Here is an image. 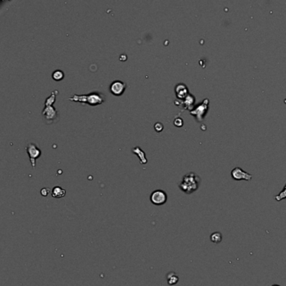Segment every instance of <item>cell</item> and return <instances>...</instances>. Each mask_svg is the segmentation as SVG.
Returning a JSON list of instances; mask_svg holds the SVG:
<instances>
[{"instance_id": "6da1fadb", "label": "cell", "mask_w": 286, "mask_h": 286, "mask_svg": "<svg viewBox=\"0 0 286 286\" xmlns=\"http://www.w3.org/2000/svg\"><path fill=\"white\" fill-rule=\"evenodd\" d=\"M201 183V178L194 172L185 174L180 182L179 188L185 194H191L198 190Z\"/></svg>"}, {"instance_id": "7a4b0ae2", "label": "cell", "mask_w": 286, "mask_h": 286, "mask_svg": "<svg viewBox=\"0 0 286 286\" xmlns=\"http://www.w3.org/2000/svg\"><path fill=\"white\" fill-rule=\"evenodd\" d=\"M69 100L73 102H81L90 106H96L103 103L105 101V96L102 93L99 92H91L87 95H72L69 97Z\"/></svg>"}, {"instance_id": "3957f363", "label": "cell", "mask_w": 286, "mask_h": 286, "mask_svg": "<svg viewBox=\"0 0 286 286\" xmlns=\"http://www.w3.org/2000/svg\"><path fill=\"white\" fill-rule=\"evenodd\" d=\"M209 100L208 98H205L201 103L198 104L190 112V115L194 116L197 122H201L203 118L206 117V112L208 111Z\"/></svg>"}, {"instance_id": "277c9868", "label": "cell", "mask_w": 286, "mask_h": 286, "mask_svg": "<svg viewBox=\"0 0 286 286\" xmlns=\"http://www.w3.org/2000/svg\"><path fill=\"white\" fill-rule=\"evenodd\" d=\"M25 150H26L27 154L30 157L31 165H32L33 168H35L36 160L41 156V150L34 143H29L25 147Z\"/></svg>"}, {"instance_id": "5b68a950", "label": "cell", "mask_w": 286, "mask_h": 286, "mask_svg": "<svg viewBox=\"0 0 286 286\" xmlns=\"http://www.w3.org/2000/svg\"><path fill=\"white\" fill-rule=\"evenodd\" d=\"M150 199L151 203L155 206H162L167 201L168 196L165 190H155L151 193Z\"/></svg>"}, {"instance_id": "8992f818", "label": "cell", "mask_w": 286, "mask_h": 286, "mask_svg": "<svg viewBox=\"0 0 286 286\" xmlns=\"http://www.w3.org/2000/svg\"><path fill=\"white\" fill-rule=\"evenodd\" d=\"M41 114L44 119L46 120V123L48 124L53 123L54 121H56L58 118V112L53 106H47V107H44Z\"/></svg>"}, {"instance_id": "52a82bcc", "label": "cell", "mask_w": 286, "mask_h": 286, "mask_svg": "<svg viewBox=\"0 0 286 286\" xmlns=\"http://www.w3.org/2000/svg\"><path fill=\"white\" fill-rule=\"evenodd\" d=\"M127 87V83L120 80L113 81L110 85V92L114 96H121L123 95Z\"/></svg>"}, {"instance_id": "ba28073f", "label": "cell", "mask_w": 286, "mask_h": 286, "mask_svg": "<svg viewBox=\"0 0 286 286\" xmlns=\"http://www.w3.org/2000/svg\"><path fill=\"white\" fill-rule=\"evenodd\" d=\"M231 175L235 180H250L252 179V175L243 170L240 167H235L231 171Z\"/></svg>"}, {"instance_id": "9c48e42d", "label": "cell", "mask_w": 286, "mask_h": 286, "mask_svg": "<svg viewBox=\"0 0 286 286\" xmlns=\"http://www.w3.org/2000/svg\"><path fill=\"white\" fill-rule=\"evenodd\" d=\"M175 92L176 95L177 99H179L180 101L184 100L186 96L189 95V90H188L187 86L184 84V83H179L175 86Z\"/></svg>"}, {"instance_id": "30bf717a", "label": "cell", "mask_w": 286, "mask_h": 286, "mask_svg": "<svg viewBox=\"0 0 286 286\" xmlns=\"http://www.w3.org/2000/svg\"><path fill=\"white\" fill-rule=\"evenodd\" d=\"M180 102H181V104L184 106L185 109L190 110V111L195 107V106H194V104H195V96H193L192 94L190 93L184 99V100L180 101Z\"/></svg>"}, {"instance_id": "8fae6325", "label": "cell", "mask_w": 286, "mask_h": 286, "mask_svg": "<svg viewBox=\"0 0 286 286\" xmlns=\"http://www.w3.org/2000/svg\"><path fill=\"white\" fill-rule=\"evenodd\" d=\"M51 195H52V197L54 198L64 197L65 195H66V190H64V189L61 187V186H55V187L52 189Z\"/></svg>"}, {"instance_id": "7c38bea8", "label": "cell", "mask_w": 286, "mask_h": 286, "mask_svg": "<svg viewBox=\"0 0 286 286\" xmlns=\"http://www.w3.org/2000/svg\"><path fill=\"white\" fill-rule=\"evenodd\" d=\"M166 279H167V283H168L169 285H174V284L178 283V281H179V277L173 271L167 274Z\"/></svg>"}, {"instance_id": "4fadbf2b", "label": "cell", "mask_w": 286, "mask_h": 286, "mask_svg": "<svg viewBox=\"0 0 286 286\" xmlns=\"http://www.w3.org/2000/svg\"><path fill=\"white\" fill-rule=\"evenodd\" d=\"M132 152L135 153L138 156H139V158H140V163L141 164H146L147 163V160L145 158V155L144 151L140 149L139 147H134L133 150H132Z\"/></svg>"}, {"instance_id": "5bb4252c", "label": "cell", "mask_w": 286, "mask_h": 286, "mask_svg": "<svg viewBox=\"0 0 286 286\" xmlns=\"http://www.w3.org/2000/svg\"><path fill=\"white\" fill-rule=\"evenodd\" d=\"M211 241L213 243V244H220L222 240V233H219V232H216V233H212L211 235Z\"/></svg>"}, {"instance_id": "9a60e30c", "label": "cell", "mask_w": 286, "mask_h": 286, "mask_svg": "<svg viewBox=\"0 0 286 286\" xmlns=\"http://www.w3.org/2000/svg\"><path fill=\"white\" fill-rule=\"evenodd\" d=\"M65 76L64 72H62V70H56L55 72H52V78L56 81H62Z\"/></svg>"}, {"instance_id": "2e32d148", "label": "cell", "mask_w": 286, "mask_h": 286, "mask_svg": "<svg viewBox=\"0 0 286 286\" xmlns=\"http://www.w3.org/2000/svg\"><path fill=\"white\" fill-rule=\"evenodd\" d=\"M58 91H52L51 92V95L49 97H47L46 100V103H45V107H47V106H52L54 104V102L56 101V94Z\"/></svg>"}, {"instance_id": "e0dca14e", "label": "cell", "mask_w": 286, "mask_h": 286, "mask_svg": "<svg viewBox=\"0 0 286 286\" xmlns=\"http://www.w3.org/2000/svg\"><path fill=\"white\" fill-rule=\"evenodd\" d=\"M275 200L277 201H280L282 200H284L286 199V185L284 186V189L280 191V193L279 194V195H275Z\"/></svg>"}, {"instance_id": "ac0fdd59", "label": "cell", "mask_w": 286, "mask_h": 286, "mask_svg": "<svg viewBox=\"0 0 286 286\" xmlns=\"http://www.w3.org/2000/svg\"><path fill=\"white\" fill-rule=\"evenodd\" d=\"M184 124V122H183V119H182L180 117H177L174 119V125L176 126V127H182Z\"/></svg>"}, {"instance_id": "d6986e66", "label": "cell", "mask_w": 286, "mask_h": 286, "mask_svg": "<svg viewBox=\"0 0 286 286\" xmlns=\"http://www.w3.org/2000/svg\"><path fill=\"white\" fill-rule=\"evenodd\" d=\"M154 128H155V130L157 133H160L164 129V125L161 123H156L154 126Z\"/></svg>"}, {"instance_id": "ffe728a7", "label": "cell", "mask_w": 286, "mask_h": 286, "mask_svg": "<svg viewBox=\"0 0 286 286\" xmlns=\"http://www.w3.org/2000/svg\"><path fill=\"white\" fill-rule=\"evenodd\" d=\"M49 192H50V189H48V188H43L40 190V194L43 196H47L49 195Z\"/></svg>"}, {"instance_id": "44dd1931", "label": "cell", "mask_w": 286, "mask_h": 286, "mask_svg": "<svg viewBox=\"0 0 286 286\" xmlns=\"http://www.w3.org/2000/svg\"><path fill=\"white\" fill-rule=\"evenodd\" d=\"M272 286H280V285H279V284H274V285H272Z\"/></svg>"}]
</instances>
